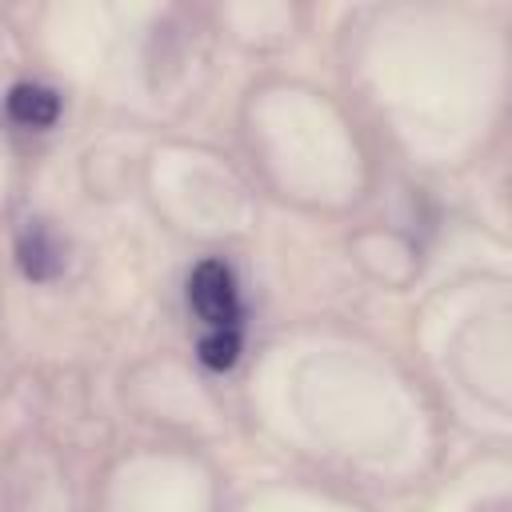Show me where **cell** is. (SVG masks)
Returning a JSON list of instances; mask_svg holds the SVG:
<instances>
[{
    "mask_svg": "<svg viewBox=\"0 0 512 512\" xmlns=\"http://www.w3.org/2000/svg\"><path fill=\"white\" fill-rule=\"evenodd\" d=\"M188 304L208 324V332L240 328V292H236V276H232V268L224 260H200L192 268Z\"/></svg>",
    "mask_w": 512,
    "mask_h": 512,
    "instance_id": "6da1fadb",
    "label": "cell"
},
{
    "mask_svg": "<svg viewBox=\"0 0 512 512\" xmlns=\"http://www.w3.org/2000/svg\"><path fill=\"white\" fill-rule=\"evenodd\" d=\"M8 116L20 128H48L60 116V96L44 84H16L8 92Z\"/></svg>",
    "mask_w": 512,
    "mask_h": 512,
    "instance_id": "7a4b0ae2",
    "label": "cell"
},
{
    "mask_svg": "<svg viewBox=\"0 0 512 512\" xmlns=\"http://www.w3.org/2000/svg\"><path fill=\"white\" fill-rule=\"evenodd\" d=\"M16 256H20L24 276H32V280H52L64 268V256H60V248H56V240H52V232L44 224H28L20 232Z\"/></svg>",
    "mask_w": 512,
    "mask_h": 512,
    "instance_id": "3957f363",
    "label": "cell"
},
{
    "mask_svg": "<svg viewBox=\"0 0 512 512\" xmlns=\"http://www.w3.org/2000/svg\"><path fill=\"white\" fill-rule=\"evenodd\" d=\"M240 356V328H216V332H204L200 336V360L216 372L232 368Z\"/></svg>",
    "mask_w": 512,
    "mask_h": 512,
    "instance_id": "277c9868",
    "label": "cell"
}]
</instances>
